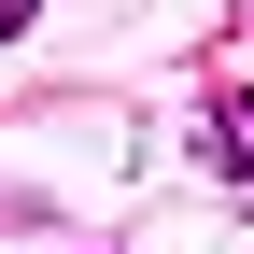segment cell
<instances>
[{
	"label": "cell",
	"mask_w": 254,
	"mask_h": 254,
	"mask_svg": "<svg viewBox=\"0 0 254 254\" xmlns=\"http://www.w3.org/2000/svg\"><path fill=\"white\" fill-rule=\"evenodd\" d=\"M0 43H28V0H0Z\"/></svg>",
	"instance_id": "cell-1"
}]
</instances>
